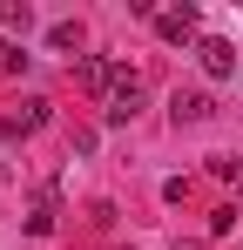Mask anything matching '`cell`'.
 Masks as SVG:
<instances>
[{
  "mask_svg": "<svg viewBox=\"0 0 243 250\" xmlns=\"http://www.w3.org/2000/svg\"><path fill=\"white\" fill-rule=\"evenodd\" d=\"M237 196H243V169H237Z\"/></svg>",
  "mask_w": 243,
  "mask_h": 250,
  "instance_id": "cell-10",
  "label": "cell"
},
{
  "mask_svg": "<svg viewBox=\"0 0 243 250\" xmlns=\"http://www.w3.org/2000/svg\"><path fill=\"white\" fill-rule=\"evenodd\" d=\"M176 250H202V244H176Z\"/></svg>",
  "mask_w": 243,
  "mask_h": 250,
  "instance_id": "cell-11",
  "label": "cell"
},
{
  "mask_svg": "<svg viewBox=\"0 0 243 250\" xmlns=\"http://www.w3.org/2000/svg\"><path fill=\"white\" fill-rule=\"evenodd\" d=\"M27 61H34V54H27V47H20V41H0V68H7V75H20Z\"/></svg>",
  "mask_w": 243,
  "mask_h": 250,
  "instance_id": "cell-9",
  "label": "cell"
},
{
  "mask_svg": "<svg viewBox=\"0 0 243 250\" xmlns=\"http://www.w3.org/2000/svg\"><path fill=\"white\" fill-rule=\"evenodd\" d=\"M196 61H202V75H209V82H230V75H237V41L202 34V41H196Z\"/></svg>",
  "mask_w": 243,
  "mask_h": 250,
  "instance_id": "cell-2",
  "label": "cell"
},
{
  "mask_svg": "<svg viewBox=\"0 0 243 250\" xmlns=\"http://www.w3.org/2000/svg\"><path fill=\"white\" fill-rule=\"evenodd\" d=\"M209 115H216V102H209L202 88H176V95H169V122L176 128H196V122H209Z\"/></svg>",
  "mask_w": 243,
  "mask_h": 250,
  "instance_id": "cell-4",
  "label": "cell"
},
{
  "mask_svg": "<svg viewBox=\"0 0 243 250\" xmlns=\"http://www.w3.org/2000/svg\"><path fill=\"white\" fill-rule=\"evenodd\" d=\"M135 115H142V82H135V75H122V82H115V95L101 102V122H108V128H122V122H135Z\"/></svg>",
  "mask_w": 243,
  "mask_h": 250,
  "instance_id": "cell-3",
  "label": "cell"
},
{
  "mask_svg": "<svg viewBox=\"0 0 243 250\" xmlns=\"http://www.w3.org/2000/svg\"><path fill=\"white\" fill-rule=\"evenodd\" d=\"M156 34L162 41H196V7H169V14H156Z\"/></svg>",
  "mask_w": 243,
  "mask_h": 250,
  "instance_id": "cell-5",
  "label": "cell"
},
{
  "mask_svg": "<svg viewBox=\"0 0 243 250\" xmlns=\"http://www.w3.org/2000/svg\"><path fill=\"white\" fill-rule=\"evenodd\" d=\"M122 75H128V68H115L108 54H81V61H75V82L88 88V95H101V102L115 95V82H122Z\"/></svg>",
  "mask_w": 243,
  "mask_h": 250,
  "instance_id": "cell-1",
  "label": "cell"
},
{
  "mask_svg": "<svg viewBox=\"0 0 243 250\" xmlns=\"http://www.w3.org/2000/svg\"><path fill=\"white\" fill-rule=\"evenodd\" d=\"M47 122H54V102H40V95H34V102H20V115H14L7 135H40Z\"/></svg>",
  "mask_w": 243,
  "mask_h": 250,
  "instance_id": "cell-6",
  "label": "cell"
},
{
  "mask_svg": "<svg viewBox=\"0 0 243 250\" xmlns=\"http://www.w3.org/2000/svg\"><path fill=\"white\" fill-rule=\"evenodd\" d=\"M27 21H34L27 0H0V27H7V34H27Z\"/></svg>",
  "mask_w": 243,
  "mask_h": 250,
  "instance_id": "cell-8",
  "label": "cell"
},
{
  "mask_svg": "<svg viewBox=\"0 0 243 250\" xmlns=\"http://www.w3.org/2000/svg\"><path fill=\"white\" fill-rule=\"evenodd\" d=\"M47 47L54 54H81V21H54L47 27Z\"/></svg>",
  "mask_w": 243,
  "mask_h": 250,
  "instance_id": "cell-7",
  "label": "cell"
}]
</instances>
